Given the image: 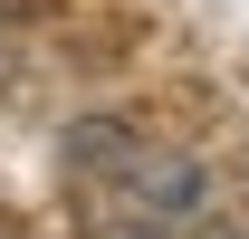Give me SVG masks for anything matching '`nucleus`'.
<instances>
[{
	"label": "nucleus",
	"mask_w": 249,
	"mask_h": 239,
	"mask_svg": "<svg viewBox=\"0 0 249 239\" xmlns=\"http://www.w3.org/2000/svg\"><path fill=\"white\" fill-rule=\"evenodd\" d=\"M77 239H201V230H173V220H115V210H77Z\"/></svg>",
	"instance_id": "nucleus-2"
},
{
	"label": "nucleus",
	"mask_w": 249,
	"mask_h": 239,
	"mask_svg": "<svg viewBox=\"0 0 249 239\" xmlns=\"http://www.w3.org/2000/svg\"><path fill=\"white\" fill-rule=\"evenodd\" d=\"M67 201L77 210H115V220H173V230H201L211 220V172L192 153L134 134V124L87 115L67 134Z\"/></svg>",
	"instance_id": "nucleus-1"
},
{
	"label": "nucleus",
	"mask_w": 249,
	"mask_h": 239,
	"mask_svg": "<svg viewBox=\"0 0 249 239\" xmlns=\"http://www.w3.org/2000/svg\"><path fill=\"white\" fill-rule=\"evenodd\" d=\"M0 19H19V0H0Z\"/></svg>",
	"instance_id": "nucleus-3"
},
{
	"label": "nucleus",
	"mask_w": 249,
	"mask_h": 239,
	"mask_svg": "<svg viewBox=\"0 0 249 239\" xmlns=\"http://www.w3.org/2000/svg\"><path fill=\"white\" fill-rule=\"evenodd\" d=\"M0 239H19V230H0Z\"/></svg>",
	"instance_id": "nucleus-4"
}]
</instances>
